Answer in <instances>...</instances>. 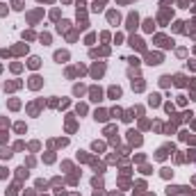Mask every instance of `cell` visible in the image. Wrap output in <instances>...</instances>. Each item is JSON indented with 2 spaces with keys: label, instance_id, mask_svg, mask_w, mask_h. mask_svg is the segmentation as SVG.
<instances>
[{
  "label": "cell",
  "instance_id": "6da1fadb",
  "mask_svg": "<svg viewBox=\"0 0 196 196\" xmlns=\"http://www.w3.org/2000/svg\"><path fill=\"white\" fill-rule=\"evenodd\" d=\"M130 46H132V48H137V50H144V41H141V39H137V37H132V39H130Z\"/></svg>",
  "mask_w": 196,
  "mask_h": 196
},
{
  "label": "cell",
  "instance_id": "7a4b0ae2",
  "mask_svg": "<svg viewBox=\"0 0 196 196\" xmlns=\"http://www.w3.org/2000/svg\"><path fill=\"white\" fill-rule=\"evenodd\" d=\"M128 135H130V141H132V144H137V146L141 144V137H139V132H135V130H130Z\"/></svg>",
  "mask_w": 196,
  "mask_h": 196
},
{
  "label": "cell",
  "instance_id": "3957f363",
  "mask_svg": "<svg viewBox=\"0 0 196 196\" xmlns=\"http://www.w3.org/2000/svg\"><path fill=\"white\" fill-rule=\"evenodd\" d=\"M30 87H32V89H39V87H41V78L32 75V78H30Z\"/></svg>",
  "mask_w": 196,
  "mask_h": 196
},
{
  "label": "cell",
  "instance_id": "277c9868",
  "mask_svg": "<svg viewBox=\"0 0 196 196\" xmlns=\"http://www.w3.org/2000/svg\"><path fill=\"white\" fill-rule=\"evenodd\" d=\"M89 94H91V101H101V98H103V91L98 89V87H94V89H91Z\"/></svg>",
  "mask_w": 196,
  "mask_h": 196
},
{
  "label": "cell",
  "instance_id": "5b68a950",
  "mask_svg": "<svg viewBox=\"0 0 196 196\" xmlns=\"http://www.w3.org/2000/svg\"><path fill=\"white\" fill-rule=\"evenodd\" d=\"M103 71H105V64H96L94 68H91V73H94V78H98V75H103Z\"/></svg>",
  "mask_w": 196,
  "mask_h": 196
},
{
  "label": "cell",
  "instance_id": "8992f818",
  "mask_svg": "<svg viewBox=\"0 0 196 196\" xmlns=\"http://www.w3.org/2000/svg\"><path fill=\"white\" fill-rule=\"evenodd\" d=\"M137 21H139L137 14H130V16H128V27H130V30H135V27H137Z\"/></svg>",
  "mask_w": 196,
  "mask_h": 196
},
{
  "label": "cell",
  "instance_id": "52a82bcc",
  "mask_svg": "<svg viewBox=\"0 0 196 196\" xmlns=\"http://www.w3.org/2000/svg\"><path fill=\"white\" fill-rule=\"evenodd\" d=\"M160 62H162V57H160L157 52H151V55H148V64H160Z\"/></svg>",
  "mask_w": 196,
  "mask_h": 196
},
{
  "label": "cell",
  "instance_id": "ba28073f",
  "mask_svg": "<svg viewBox=\"0 0 196 196\" xmlns=\"http://www.w3.org/2000/svg\"><path fill=\"white\" fill-rule=\"evenodd\" d=\"M155 41L160 43V46H162V48H169V46H171V41H169V39H167V37H157V39H155Z\"/></svg>",
  "mask_w": 196,
  "mask_h": 196
},
{
  "label": "cell",
  "instance_id": "9c48e42d",
  "mask_svg": "<svg viewBox=\"0 0 196 196\" xmlns=\"http://www.w3.org/2000/svg\"><path fill=\"white\" fill-rule=\"evenodd\" d=\"M107 18H110V23H119V11H110V14H107Z\"/></svg>",
  "mask_w": 196,
  "mask_h": 196
},
{
  "label": "cell",
  "instance_id": "30bf717a",
  "mask_svg": "<svg viewBox=\"0 0 196 196\" xmlns=\"http://www.w3.org/2000/svg\"><path fill=\"white\" fill-rule=\"evenodd\" d=\"M55 60H57V62H66L68 60V52H62V50L55 52Z\"/></svg>",
  "mask_w": 196,
  "mask_h": 196
},
{
  "label": "cell",
  "instance_id": "8fae6325",
  "mask_svg": "<svg viewBox=\"0 0 196 196\" xmlns=\"http://www.w3.org/2000/svg\"><path fill=\"white\" fill-rule=\"evenodd\" d=\"M173 80H176V85H178V87H185V85H187V80H185V75H176Z\"/></svg>",
  "mask_w": 196,
  "mask_h": 196
},
{
  "label": "cell",
  "instance_id": "7c38bea8",
  "mask_svg": "<svg viewBox=\"0 0 196 196\" xmlns=\"http://www.w3.org/2000/svg\"><path fill=\"white\" fill-rule=\"evenodd\" d=\"M144 30H146V32H153V18L144 21Z\"/></svg>",
  "mask_w": 196,
  "mask_h": 196
},
{
  "label": "cell",
  "instance_id": "4fadbf2b",
  "mask_svg": "<svg viewBox=\"0 0 196 196\" xmlns=\"http://www.w3.org/2000/svg\"><path fill=\"white\" fill-rule=\"evenodd\" d=\"M110 96H112V98H119V96H121V89H119V87H112V89H110Z\"/></svg>",
  "mask_w": 196,
  "mask_h": 196
},
{
  "label": "cell",
  "instance_id": "5bb4252c",
  "mask_svg": "<svg viewBox=\"0 0 196 196\" xmlns=\"http://www.w3.org/2000/svg\"><path fill=\"white\" fill-rule=\"evenodd\" d=\"M27 64H30V66H32V68H39V64H41V60H39V57H32V60L27 62Z\"/></svg>",
  "mask_w": 196,
  "mask_h": 196
},
{
  "label": "cell",
  "instance_id": "9a60e30c",
  "mask_svg": "<svg viewBox=\"0 0 196 196\" xmlns=\"http://www.w3.org/2000/svg\"><path fill=\"white\" fill-rule=\"evenodd\" d=\"M148 103H151V105H160V96H157V94H153L151 98H148Z\"/></svg>",
  "mask_w": 196,
  "mask_h": 196
},
{
  "label": "cell",
  "instance_id": "2e32d148",
  "mask_svg": "<svg viewBox=\"0 0 196 196\" xmlns=\"http://www.w3.org/2000/svg\"><path fill=\"white\" fill-rule=\"evenodd\" d=\"M132 87H135L137 91H141V89H144V82H141V80H137V82L132 80Z\"/></svg>",
  "mask_w": 196,
  "mask_h": 196
},
{
  "label": "cell",
  "instance_id": "e0dca14e",
  "mask_svg": "<svg viewBox=\"0 0 196 196\" xmlns=\"http://www.w3.org/2000/svg\"><path fill=\"white\" fill-rule=\"evenodd\" d=\"M96 119H101V121H105V119H107V112H103V110H98V112H96Z\"/></svg>",
  "mask_w": 196,
  "mask_h": 196
},
{
  "label": "cell",
  "instance_id": "ac0fdd59",
  "mask_svg": "<svg viewBox=\"0 0 196 196\" xmlns=\"http://www.w3.org/2000/svg\"><path fill=\"white\" fill-rule=\"evenodd\" d=\"M0 157H5V160H9V157H11V151H9V148H2V153H0Z\"/></svg>",
  "mask_w": 196,
  "mask_h": 196
},
{
  "label": "cell",
  "instance_id": "d6986e66",
  "mask_svg": "<svg viewBox=\"0 0 196 196\" xmlns=\"http://www.w3.org/2000/svg\"><path fill=\"white\" fill-rule=\"evenodd\" d=\"M101 9H103V0H96L94 2V11H101Z\"/></svg>",
  "mask_w": 196,
  "mask_h": 196
},
{
  "label": "cell",
  "instance_id": "ffe728a7",
  "mask_svg": "<svg viewBox=\"0 0 196 196\" xmlns=\"http://www.w3.org/2000/svg\"><path fill=\"white\" fill-rule=\"evenodd\" d=\"M73 91H75V96H80V94H85V87H82V85H78Z\"/></svg>",
  "mask_w": 196,
  "mask_h": 196
},
{
  "label": "cell",
  "instance_id": "44dd1931",
  "mask_svg": "<svg viewBox=\"0 0 196 196\" xmlns=\"http://www.w3.org/2000/svg\"><path fill=\"white\" fill-rule=\"evenodd\" d=\"M68 25H71L68 21H62V23H60V32H62V30H68Z\"/></svg>",
  "mask_w": 196,
  "mask_h": 196
},
{
  "label": "cell",
  "instance_id": "7402d4cb",
  "mask_svg": "<svg viewBox=\"0 0 196 196\" xmlns=\"http://www.w3.org/2000/svg\"><path fill=\"white\" fill-rule=\"evenodd\" d=\"M9 107H11V110H18V107H21V103H18V101H11V103H9Z\"/></svg>",
  "mask_w": 196,
  "mask_h": 196
},
{
  "label": "cell",
  "instance_id": "603a6c76",
  "mask_svg": "<svg viewBox=\"0 0 196 196\" xmlns=\"http://www.w3.org/2000/svg\"><path fill=\"white\" fill-rule=\"evenodd\" d=\"M18 178H27V171L25 169H18Z\"/></svg>",
  "mask_w": 196,
  "mask_h": 196
},
{
  "label": "cell",
  "instance_id": "cb8c5ba5",
  "mask_svg": "<svg viewBox=\"0 0 196 196\" xmlns=\"http://www.w3.org/2000/svg\"><path fill=\"white\" fill-rule=\"evenodd\" d=\"M182 25H185V23H180V21H178V23L173 25V30H176V32H180V30H182Z\"/></svg>",
  "mask_w": 196,
  "mask_h": 196
},
{
  "label": "cell",
  "instance_id": "d4e9b609",
  "mask_svg": "<svg viewBox=\"0 0 196 196\" xmlns=\"http://www.w3.org/2000/svg\"><path fill=\"white\" fill-rule=\"evenodd\" d=\"M7 14V5H0V16H5Z\"/></svg>",
  "mask_w": 196,
  "mask_h": 196
}]
</instances>
